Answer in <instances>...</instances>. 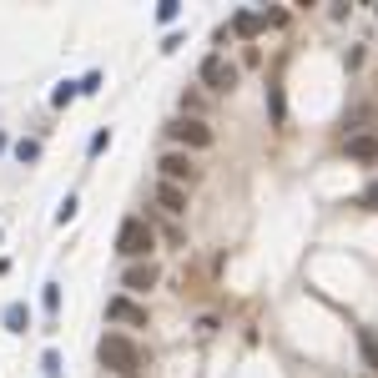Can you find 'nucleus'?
Wrapping results in <instances>:
<instances>
[{"label": "nucleus", "instance_id": "nucleus-24", "mask_svg": "<svg viewBox=\"0 0 378 378\" xmlns=\"http://www.w3.org/2000/svg\"><path fill=\"white\" fill-rule=\"evenodd\" d=\"M6 146H10V141H6V132H0V152H6Z\"/></svg>", "mask_w": 378, "mask_h": 378}, {"label": "nucleus", "instance_id": "nucleus-9", "mask_svg": "<svg viewBox=\"0 0 378 378\" xmlns=\"http://www.w3.org/2000/svg\"><path fill=\"white\" fill-rule=\"evenodd\" d=\"M348 157L373 166V162H378V136H373V132H363V136H348Z\"/></svg>", "mask_w": 378, "mask_h": 378}, {"label": "nucleus", "instance_id": "nucleus-8", "mask_svg": "<svg viewBox=\"0 0 378 378\" xmlns=\"http://www.w3.org/2000/svg\"><path fill=\"white\" fill-rule=\"evenodd\" d=\"M157 207H162V212H172V217H182V212H187V187L162 182V187H157Z\"/></svg>", "mask_w": 378, "mask_h": 378}, {"label": "nucleus", "instance_id": "nucleus-22", "mask_svg": "<svg viewBox=\"0 0 378 378\" xmlns=\"http://www.w3.org/2000/svg\"><path fill=\"white\" fill-rule=\"evenodd\" d=\"M71 217H76V197H66V202H61V212H56V222H61V227H66Z\"/></svg>", "mask_w": 378, "mask_h": 378}, {"label": "nucleus", "instance_id": "nucleus-18", "mask_svg": "<svg viewBox=\"0 0 378 378\" xmlns=\"http://www.w3.org/2000/svg\"><path fill=\"white\" fill-rule=\"evenodd\" d=\"M40 303H46V313L56 318V308H61V288H56V283H46V292H40Z\"/></svg>", "mask_w": 378, "mask_h": 378}, {"label": "nucleus", "instance_id": "nucleus-14", "mask_svg": "<svg viewBox=\"0 0 378 378\" xmlns=\"http://www.w3.org/2000/svg\"><path fill=\"white\" fill-rule=\"evenodd\" d=\"M36 157H40V141L20 136V141H15V162H36Z\"/></svg>", "mask_w": 378, "mask_h": 378}, {"label": "nucleus", "instance_id": "nucleus-2", "mask_svg": "<svg viewBox=\"0 0 378 378\" xmlns=\"http://www.w3.org/2000/svg\"><path fill=\"white\" fill-rule=\"evenodd\" d=\"M157 247V227L146 222V217H126L121 222V233H116V252L126 262H146V252Z\"/></svg>", "mask_w": 378, "mask_h": 378}, {"label": "nucleus", "instance_id": "nucleus-10", "mask_svg": "<svg viewBox=\"0 0 378 378\" xmlns=\"http://www.w3.org/2000/svg\"><path fill=\"white\" fill-rule=\"evenodd\" d=\"M0 323H6V333H26V328H31V308H26V303H6Z\"/></svg>", "mask_w": 378, "mask_h": 378}, {"label": "nucleus", "instance_id": "nucleus-13", "mask_svg": "<svg viewBox=\"0 0 378 378\" xmlns=\"http://www.w3.org/2000/svg\"><path fill=\"white\" fill-rule=\"evenodd\" d=\"M267 116H272V126H283V121H288V107H283V86H278V81L267 86Z\"/></svg>", "mask_w": 378, "mask_h": 378}, {"label": "nucleus", "instance_id": "nucleus-3", "mask_svg": "<svg viewBox=\"0 0 378 378\" xmlns=\"http://www.w3.org/2000/svg\"><path fill=\"white\" fill-rule=\"evenodd\" d=\"M166 132H172V141H182V146H212V126H207L202 116H177Z\"/></svg>", "mask_w": 378, "mask_h": 378}, {"label": "nucleus", "instance_id": "nucleus-12", "mask_svg": "<svg viewBox=\"0 0 378 378\" xmlns=\"http://www.w3.org/2000/svg\"><path fill=\"white\" fill-rule=\"evenodd\" d=\"M262 26H267V15H258V10H237V15H233V31H237V36H247V40L258 36Z\"/></svg>", "mask_w": 378, "mask_h": 378}, {"label": "nucleus", "instance_id": "nucleus-23", "mask_svg": "<svg viewBox=\"0 0 378 378\" xmlns=\"http://www.w3.org/2000/svg\"><path fill=\"white\" fill-rule=\"evenodd\" d=\"M107 146H111V132H96V136H91V157H101Z\"/></svg>", "mask_w": 378, "mask_h": 378}, {"label": "nucleus", "instance_id": "nucleus-25", "mask_svg": "<svg viewBox=\"0 0 378 378\" xmlns=\"http://www.w3.org/2000/svg\"><path fill=\"white\" fill-rule=\"evenodd\" d=\"M373 10H378V6H373Z\"/></svg>", "mask_w": 378, "mask_h": 378}, {"label": "nucleus", "instance_id": "nucleus-4", "mask_svg": "<svg viewBox=\"0 0 378 378\" xmlns=\"http://www.w3.org/2000/svg\"><path fill=\"white\" fill-rule=\"evenodd\" d=\"M202 81H207V91L227 96V91L237 86V66H227L222 56H207V61H202Z\"/></svg>", "mask_w": 378, "mask_h": 378}, {"label": "nucleus", "instance_id": "nucleus-6", "mask_svg": "<svg viewBox=\"0 0 378 378\" xmlns=\"http://www.w3.org/2000/svg\"><path fill=\"white\" fill-rule=\"evenodd\" d=\"M157 278H162L157 262L146 258V262H132V267L121 272V288H126V292H146V288H157Z\"/></svg>", "mask_w": 378, "mask_h": 378}, {"label": "nucleus", "instance_id": "nucleus-21", "mask_svg": "<svg viewBox=\"0 0 378 378\" xmlns=\"http://www.w3.org/2000/svg\"><path fill=\"white\" fill-rule=\"evenodd\" d=\"M202 107H207V101H202V96H197V91H187V96H182V111H192V116H197V111H202Z\"/></svg>", "mask_w": 378, "mask_h": 378}, {"label": "nucleus", "instance_id": "nucleus-1", "mask_svg": "<svg viewBox=\"0 0 378 378\" xmlns=\"http://www.w3.org/2000/svg\"><path fill=\"white\" fill-rule=\"evenodd\" d=\"M96 359H101V368H111L116 378H136L141 373V348L126 338V333H101V343H96Z\"/></svg>", "mask_w": 378, "mask_h": 378}, {"label": "nucleus", "instance_id": "nucleus-19", "mask_svg": "<svg viewBox=\"0 0 378 378\" xmlns=\"http://www.w3.org/2000/svg\"><path fill=\"white\" fill-rule=\"evenodd\" d=\"M359 207H368V212H378V182H368V187H363V197H359Z\"/></svg>", "mask_w": 378, "mask_h": 378}, {"label": "nucleus", "instance_id": "nucleus-17", "mask_svg": "<svg viewBox=\"0 0 378 378\" xmlns=\"http://www.w3.org/2000/svg\"><path fill=\"white\" fill-rule=\"evenodd\" d=\"M177 15H182V6H177V0H162V6H157V20H162V26H172Z\"/></svg>", "mask_w": 378, "mask_h": 378}, {"label": "nucleus", "instance_id": "nucleus-7", "mask_svg": "<svg viewBox=\"0 0 378 378\" xmlns=\"http://www.w3.org/2000/svg\"><path fill=\"white\" fill-rule=\"evenodd\" d=\"M107 318H111V323L146 328V308H141V303H132V298H111V303H107Z\"/></svg>", "mask_w": 378, "mask_h": 378}, {"label": "nucleus", "instance_id": "nucleus-16", "mask_svg": "<svg viewBox=\"0 0 378 378\" xmlns=\"http://www.w3.org/2000/svg\"><path fill=\"white\" fill-rule=\"evenodd\" d=\"M40 368H46V378H61V353L46 348V353H40Z\"/></svg>", "mask_w": 378, "mask_h": 378}, {"label": "nucleus", "instance_id": "nucleus-11", "mask_svg": "<svg viewBox=\"0 0 378 378\" xmlns=\"http://www.w3.org/2000/svg\"><path fill=\"white\" fill-rule=\"evenodd\" d=\"M359 348H363V363L378 378V328H359Z\"/></svg>", "mask_w": 378, "mask_h": 378}, {"label": "nucleus", "instance_id": "nucleus-20", "mask_svg": "<svg viewBox=\"0 0 378 378\" xmlns=\"http://www.w3.org/2000/svg\"><path fill=\"white\" fill-rule=\"evenodd\" d=\"M76 91H101V71H86V76L76 81Z\"/></svg>", "mask_w": 378, "mask_h": 378}, {"label": "nucleus", "instance_id": "nucleus-5", "mask_svg": "<svg viewBox=\"0 0 378 378\" xmlns=\"http://www.w3.org/2000/svg\"><path fill=\"white\" fill-rule=\"evenodd\" d=\"M157 166H162V182H172V187L197 182V166H192V157H187V152H166Z\"/></svg>", "mask_w": 378, "mask_h": 378}, {"label": "nucleus", "instance_id": "nucleus-15", "mask_svg": "<svg viewBox=\"0 0 378 378\" xmlns=\"http://www.w3.org/2000/svg\"><path fill=\"white\" fill-rule=\"evenodd\" d=\"M51 101H56V107H71V101H76V81H61V86L51 91Z\"/></svg>", "mask_w": 378, "mask_h": 378}]
</instances>
